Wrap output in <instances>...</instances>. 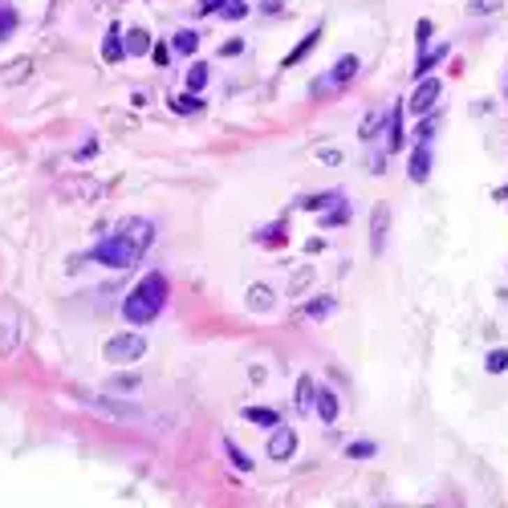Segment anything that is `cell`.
<instances>
[{
  "instance_id": "6da1fadb",
  "label": "cell",
  "mask_w": 508,
  "mask_h": 508,
  "mask_svg": "<svg viewBox=\"0 0 508 508\" xmlns=\"http://www.w3.org/2000/svg\"><path fill=\"white\" fill-rule=\"evenodd\" d=\"M151 244H155V224L142 220V216H126V220L114 224V232H106L90 248V260L122 273V269H135Z\"/></svg>"
},
{
  "instance_id": "7a4b0ae2",
  "label": "cell",
  "mask_w": 508,
  "mask_h": 508,
  "mask_svg": "<svg viewBox=\"0 0 508 508\" xmlns=\"http://www.w3.org/2000/svg\"><path fill=\"white\" fill-rule=\"evenodd\" d=\"M163 305H167V277H163V273H151V277H142L139 285L126 293L122 318L130 325H151L163 313Z\"/></svg>"
},
{
  "instance_id": "3957f363",
  "label": "cell",
  "mask_w": 508,
  "mask_h": 508,
  "mask_svg": "<svg viewBox=\"0 0 508 508\" xmlns=\"http://www.w3.org/2000/svg\"><path fill=\"white\" fill-rule=\"evenodd\" d=\"M142 354H147V338L142 334H114L102 346V358L114 362V366H130V362H139Z\"/></svg>"
},
{
  "instance_id": "277c9868",
  "label": "cell",
  "mask_w": 508,
  "mask_h": 508,
  "mask_svg": "<svg viewBox=\"0 0 508 508\" xmlns=\"http://www.w3.org/2000/svg\"><path fill=\"white\" fill-rule=\"evenodd\" d=\"M21 309H17V301L0 297V354H17V346H21Z\"/></svg>"
},
{
  "instance_id": "5b68a950",
  "label": "cell",
  "mask_w": 508,
  "mask_h": 508,
  "mask_svg": "<svg viewBox=\"0 0 508 508\" xmlns=\"http://www.w3.org/2000/svg\"><path fill=\"white\" fill-rule=\"evenodd\" d=\"M439 94H443V82H439V77H431V73H427V77H419L415 94H411V102H407V106H411V114H415V118L431 114V110H435V102H439Z\"/></svg>"
},
{
  "instance_id": "8992f818",
  "label": "cell",
  "mask_w": 508,
  "mask_h": 508,
  "mask_svg": "<svg viewBox=\"0 0 508 508\" xmlns=\"http://www.w3.org/2000/svg\"><path fill=\"white\" fill-rule=\"evenodd\" d=\"M293 451H297V431L293 427H273V435H269V460H277V463H285V460H293Z\"/></svg>"
},
{
  "instance_id": "52a82bcc",
  "label": "cell",
  "mask_w": 508,
  "mask_h": 508,
  "mask_svg": "<svg viewBox=\"0 0 508 508\" xmlns=\"http://www.w3.org/2000/svg\"><path fill=\"white\" fill-rule=\"evenodd\" d=\"M407 175H411V184H427L431 179V142H415V151L407 159Z\"/></svg>"
},
{
  "instance_id": "ba28073f",
  "label": "cell",
  "mask_w": 508,
  "mask_h": 508,
  "mask_svg": "<svg viewBox=\"0 0 508 508\" xmlns=\"http://www.w3.org/2000/svg\"><path fill=\"white\" fill-rule=\"evenodd\" d=\"M82 403H86V407H98V411H106V415H114V419H139L142 415L139 407L118 403V398H102V394H82Z\"/></svg>"
},
{
  "instance_id": "9c48e42d",
  "label": "cell",
  "mask_w": 508,
  "mask_h": 508,
  "mask_svg": "<svg viewBox=\"0 0 508 508\" xmlns=\"http://www.w3.org/2000/svg\"><path fill=\"white\" fill-rule=\"evenodd\" d=\"M447 53H451V45H447V41H439V45L423 49V53L415 57V70H411V73H415V77H427L435 66H443V61H447Z\"/></svg>"
},
{
  "instance_id": "30bf717a",
  "label": "cell",
  "mask_w": 508,
  "mask_h": 508,
  "mask_svg": "<svg viewBox=\"0 0 508 508\" xmlns=\"http://www.w3.org/2000/svg\"><path fill=\"white\" fill-rule=\"evenodd\" d=\"M387 224H391V211H387V208L370 211V248H374V253H382V248H387Z\"/></svg>"
},
{
  "instance_id": "8fae6325",
  "label": "cell",
  "mask_w": 508,
  "mask_h": 508,
  "mask_svg": "<svg viewBox=\"0 0 508 508\" xmlns=\"http://www.w3.org/2000/svg\"><path fill=\"white\" fill-rule=\"evenodd\" d=\"M102 57H106V61H122V57H126V29H122V24H110V33H106V41H102Z\"/></svg>"
},
{
  "instance_id": "7c38bea8",
  "label": "cell",
  "mask_w": 508,
  "mask_h": 508,
  "mask_svg": "<svg viewBox=\"0 0 508 508\" xmlns=\"http://www.w3.org/2000/svg\"><path fill=\"white\" fill-rule=\"evenodd\" d=\"M354 73H358V57H354V53H346V57H338V61H334L329 77H325V82H318V90H322V86H342V82H350Z\"/></svg>"
},
{
  "instance_id": "4fadbf2b",
  "label": "cell",
  "mask_w": 508,
  "mask_h": 508,
  "mask_svg": "<svg viewBox=\"0 0 508 508\" xmlns=\"http://www.w3.org/2000/svg\"><path fill=\"white\" fill-rule=\"evenodd\" d=\"M407 142V130H403V106H394L391 118H387V151H403Z\"/></svg>"
},
{
  "instance_id": "5bb4252c",
  "label": "cell",
  "mask_w": 508,
  "mask_h": 508,
  "mask_svg": "<svg viewBox=\"0 0 508 508\" xmlns=\"http://www.w3.org/2000/svg\"><path fill=\"white\" fill-rule=\"evenodd\" d=\"M248 309H256V313H269L273 305H277V293L269 289V285H248Z\"/></svg>"
},
{
  "instance_id": "9a60e30c",
  "label": "cell",
  "mask_w": 508,
  "mask_h": 508,
  "mask_svg": "<svg viewBox=\"0 0 508 508\" xmlns=\"http://www.w3.org/2000/svg\"><path fill=\"white\" fill-rule=\"evenodd\" d=\"M318 415H322V423H334L338 419V394L329 391V387H318Z\"/></svg>"
},
{
  "instance_id": "2e32d148",
  "label": "cell",
  "mask_w": 508,
  "mask_h": 508,
  "mask_svg": "<svg viewBox=\"0 0 508 508\" xmlns=\"http://www.w3.org/2000/svg\"><path fill=\"white\" fill-rule=\"evenodd\" d=\"M171 49L184 53V57H191V53L200 49V33H195V29H179V33L171 37Z\"/></svg>"
},
{
  "instance_id": "e0dca14e",
  "label": "cell",
  "mask_w": 508,
  "mask_h": 508,
  "mask_svg": "<svg viewBox=\"0 0 508 508\" xmlns=\"http://www.w3.org/2000/svg\"><path fill=\"white\" fill-rule=\"evenodd\" d=\"M313 398H318V391H313V378H309V374H301V378H297V411H305V415H309V411H313Z\"/></svg>"
},
{
  "instance_id": "ac0fdd59",
  "label": "cell",
  "mask_w": 508,
  "mask_h": 508,
  "mask_svg": "<svg viewBox=\"0 0 508 508\" xmlns=\"http://www.w3.org/2000/svg\"><path fill=\"white\" fill-rule=\"evenodd\" d=\"M439 126H443V110H431V114H423V122H419V130H415V139H419V142H431Z\"/></svg>"
},
{
  "instance_id": "d6986e66",
  "label": "cell",
  "mask_w": 508,
  "mask_h": 508,
  "mask_svg": "<svg viewBox=\"0 0 508 508\" xmlns=\"http://www.w3.org/2000/svg\"><path fill=\"white\" fill-rule=\"evenodd\" d=\"M244 419L256 423V427H281V415L269 411V407H244Z\"/></svg>"
},
{
  "instance_id": "ffe728a7",
  "label": "cell",
  "mask_w": 508,
  "mask_h": 508,
  "mask_svg": "<svg viewBox=\"0 0 508 508\" xmlns=\"http://www.w3.org/2000/svg\"><path fill=\"white\" fill-rule=\"evenodd\" d=\"M338 200H342V191H322V195H305L301 208L305 211H325V208H334Z\"/></svg>"
},
{
  "instance_id": "44dd1931",
  "label": "cell",
  "mask_w": 508,
  "mask_h": 508,
  "mask_svg": "<svg viewBox=\"0 0 508 508\" xmlns=\"http://www.w3.org/2000/svg\"><path fill=\"white\" fill-rule=\"evenodd\" d=\"M126 53H130V57H142V53H151V33H142V29H130V33H126Z\"/></svg>"
},
{
  "instance_id": "7402d4cb",
  "label": "cell",
  "mask_w": 508,
  "mask_h": 508,
  "mask_svg": "<svg viewBox=\"0 0 508 508\" xmlns=\"http://www.w3.org/2000/svg\"><path fill=\"white\" fill-rule=\"evenodd\" d=\"M338 224H350V204L346 200H338V204L322 216V228H338Z\"/></svg>"
},
{
  "instance_id": "603a6c76",
  "label": "cell",
  "mask_w": 508,
  "mask_h": 508,
  "mask_svg": "<svg viewBox=\"0 0 508 508\" xmlns=\"http://www.w3.org/2000/svg\"><path fill=\"white\" fill-rule=\"evenodd\" d=\"M224 451H228V460H232V468H236V472H253V456H244V451H240L232 439H224Z\"/></svg>"
},
{
  "instance_id": "cb8c5ba5",
  "label": "cell",
  "mask_w": 508,
  "mask_h": 508,
  "mask_svg": "<svg viewBox=\"0 0 508 508\" xmlns=\"http://www.w3.org/2000/svg\"><path fill=\"white\" fill-rule=\"evenodd\" d=\"M318 37H322V33H318V29H313V33H309V37H305V41H301V45L293 49V53H289V57H285V61H281V66H285V70H289V66H297L301 57H305V53H309V49L318 45Z\"/></svg>"
},
{
  "instance_id": "d4e9b609",
  "label": "cell",
  "mask_w": 508,
  "mask_h": 508,
  "mask_svg": "<svg viewBox=\"0 0 508 508\" xmlns=\"http://www.w3.org/2000/svg\"><path fill=\"white\" fill-rule=\"evenodd\" d=\"M13 33H17V8L0 4V41H8Z\"/></svg>"
},
{
  "instance_id": "484cf974",
  "label": "cell",
  "mask_w": 508,
  "mask_h": 508,
  "mask_svg": "<svg viewBox=\"0 0 508 508\" xmlns=\"http://www.w3.org/2000/svg\"><path fill=\"white\" fill-rule=\"evenodd\" d=\"M204 86H208V66H204V61H195V66L187 70V90L195 94V90H204Z\"/></svg>"
},
{
  "instance_id": "4316f807",
  "label": "cell",
  "mask_w": 508,
  "mask_h": 508,
  "mask_svg": "<svg viewBox=\"0 0 508 508\" xmlns=\"http://www.w3.org/2000/svg\"><path fill=\"white\" fill-rule=\"evenodd\" d=\"M139 387H142V378H139V374H114V378H110V391H122V394L139 391Z\"/></svg>"
},
{
  "instance_id": "83f0119b",
  "label": "cell",
  "mask_w": 508,
  "mask_h": 508,
  "mask_svg": "<svg viewBox=\"0 0 508 508\" xmlns=\"http://www.w3.org/2000/svg\"><path fill=\"white\" fill-rule=\"evenodd\" d=\"M378 451V443H370V439H358V443H350L346 447V460H370Z\"/></svg>"
},
{
  "instance_id": "f1b7e54d",
  "label": "cell",
  "mask_w": 508,
  "mask_h": 508,
  "mask_svg": "<svg viewBox=\"0 0 508 508\" xmlns=\"http://www.w3.org/2000/svg\"><path fill=\"white\" fill-rule=\"evenodd\" d=\"M484 370L488 374H505L508 370V350H492V354L484 358Z\"/></svg>"
},
{
  "instance_id": "f546056e",
  "label": "cell",
  "mask_w": 508,
  "mask_h": 508,
  "mask_svg": "<svg viewBox=\"0 0 508 508\" xmlns=\"http://www.w3.org/2000/svg\"><path fill=\"white\" fill-rule=\"evenodd\" d=\"M220 17H224V21H244V17H248V4H244V0H228V4L220 8Z\"/></svg>"
},
{
  "instance_id": "4dcf8cb0",
  "label": "cell",
  "mask_w": 508,
  "mask_h": 508,
  "mask_svg": "<svg viewBox=\"0 0 508 508\" xmlns=\"http://www.w3.org/2000/svg\"><path fill=\"white\" fill-rule=\"evenodd\" d=\"M171 106H175L179 114H195V110H200V98L187 90V94H175V102H171Z\"/></svg>"
},
{
  "instance_id": "1f68e13d",
  "label": "cell",
  "mask_w": 508,
  "mask_h": 508,
  "mask_svg": "<svg viewBox=\"0 0 508 508\" xmlns=\"http://www.w3.org/2000/svg\"><path fill=\"white\" fill-rule=\"evenodd\" d=\"M325 313H334V297H322V301H309L305 305V318H325Z\"/></svg>"
},
{
  "instance_id": "d6a6232c",
  "label": "cell",
  "mask_w": 508,
  "mask_h": 508,
  "mask_svg": "<svg viewBox=\"0 0 508 508\" xmlns=\"http://www.w3.org/2000/svg\"><path fill=\"white\" fill-rule=\"evenodd\" d=\"M309 281H313V264H305V269H301L297 277L289 281V297H297V293L305 289V285H309Z\"/></svg>"
},
{
  "instance_id": "836d02e7",
  "label": "cell",
  "mask_w": 508,
  "mask_h": 508,
  "mask_svg": "<svg viewBox=\"0 0 508 508\" xmlns=\"http://www.w3.org/2000/svg\"><path fill=\"white\" fill-rule=\"evenodd\" d=\"M256 240H260V244H285V224H269V228L260 232V236H256Z\"/></svg>"
},
{
  "instance_id": "e575fe53",
  "label": "cell",
  "mask_w": 508,
  "mask_h": 508,
  "mask_svg": "<svg viewBox=\"0 0 508 508\" xmlns=\"http://www.w3.org/2000/svg\"><path fill=\"white\" fill-rule=\"evenodd\" d=\"M496 8H500V0H472V4H468L472 17H488V13H496Z\"/></svg>"
},
{
  "instance_id": "d590c367",
  "label": "cell",
  "mask_w": 508,
  "mask_h": 508,
  "mask_svg": "<svg viewBox=\"0 0 508 508\" xmlns=\"http://www.w3.org/2000/svg\"><path fill=\"white\" fill-rule=\"evenodd\" d=\"M427 45H431V21H419L415 24V49L423 53Z\"/></svg>"
},
{
  "instance_id": "8d00e7d4",
  "label": "cell",
  "mask_w": 508,
  "mask_h": 508,
  "mask_svg": "<svg viewBox=\"0 0 508 508\" xmlns=\"http://www.w3.org/2000/svg\"><path fill=\"white\" fill-rule=\"evenodd\" d=\"M374 130H382V114L378 110H370L366 122H362V139H374Z\"/></svg>"
},
{
  "instance_id": "74e56055",
  "label": "cell",
  "mask_w": 508,
  "mask_h": 508,
  "mask_svg": "<svg viewBox=\"0 0 508 508\" xmlns=\"http://www.w3.org/2000/svg\"><path fill=\"white\" fill-rule=\"evenodd\" d=\"M224 4H228V0H200V4H195V13H200V17H211V13H220Z\"/></svg>"
},
{
  "instance_id": "f35d334b",
  "label": "cell",
  "mask_w": 508,
  "mask_h": 508,
  "mask_svg": "<svg viewBox=\"0 0 508 508\" xmlns=\"http://www.w3.org/2000/svg\"><path fill=\"white\" fill-rule=\"evenodd\" d=\"M220 53H224V57H236V53H244V41L236 37V41H228V45L220 49Z\"/></svg>"
},
{
  "instance_id": "ab89813d",
  "label": "cell",
  "mask_w": 508,
  "mask_h": 508,
  "mask_svg": "<svg viewBox=\"0 0 508 508\" xmlns=\"http://www.w3.org/2000/svg\"><path fill=\"white\" fill-rule=\"evenodd\" d=\"M318 159L329 163V167H338V163H342V155H338V151H318Z\"/></svg>"
},
{
  "instance_id": "60d3db41",
  "label": "cell",
  "mask_w": 508,
  "mask_h": 508,
  "mask_svg": "<svg viewBox=\"0 0 508 508\" xmlns=\"http://www.w3.org/2000/svg\"><path fill=\"white\" fill-rule=\"evenodd\" d=\"M285 8V0H260V13H281Z\"/></svg>"
}]
</instances>
